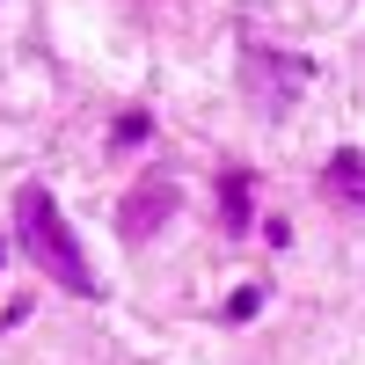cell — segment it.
Segmentation results:
<instances>
[{
  "instance_id": "obj_1",
  "label": "cell",
  "mask_w": 365,
  "mask_h": 365,
  "mask_svg": "<svg viewBox=\"0 0 365 365\" xmlns=\"http://www.w3.org/2000/svg\"><path fill=\"white\" fill-rule=\"evenodd\" d=\"M15 227H22L29 263H37L51 285H66V292H81V299L96 292V278H88V256H81L66 212H58V197L44 190V182H22V190H15Z\"/></svg>"
},
{
  "instance_id": "obj_2",
  "label": "cell",
  "mask_w": 365,
  "mask_h": 365,
  "mask_svg": "<svg viewBox=\"0 0 365 365\" xmlns=\"http://www.w3.org/2000/svg\"><path fill=\"white\" fill-rule=\"evenodd\" d=\"M168 212H175V182L154 168V175H146L139 190L125 197V205H117V234H125V241H146V234H154V227L168 220Z\"/></svg>"
},
{
  "instance_id": "obj_3",
  "label": "cell",
  "mask_w": 365,
  "mask_h": 365,
  "mask_svg": "<svg viewBox=\"0 0 365 365\" xmlns=\"http://www.w3.org/2000/svg\"><path fill=\"white\" fill-rule=\"evenodd\" d=\"M322 190L365 212V154H351V146H344V154H329V168H322Z\"/></svg>"
},
{
  "instance_id": "obj_4",
  "label": "cell",
  "mask_w": 365,
  "mask_h": 365,
  "mask_svg": "<svg viewBox=\"0 0 365 365\" xmlns=\"http://www.w3.org/2000/svg\"><path fill=\"white\" fill-rule=\"evenodd\" d=\"M220 227H227V234L249 227V175H227V182H220Z\"/></svg>"
}]
</instances>
